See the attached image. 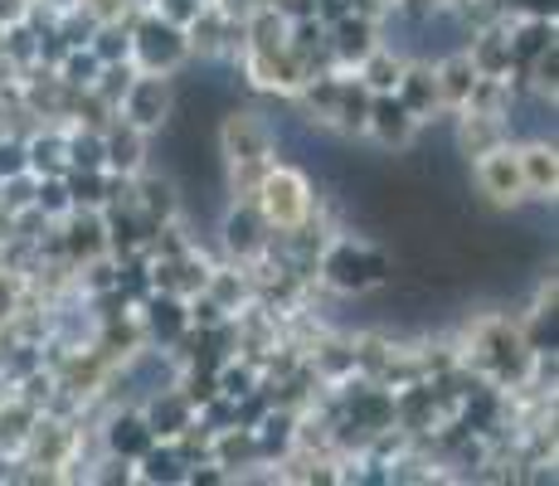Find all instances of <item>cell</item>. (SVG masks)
<instances>
[{"instance_id": "52a82bcc", "label": "cell", "mask_w": 559, "mask_h": 486, "mask_svg": "<svg viewBox=\"0 0 559 486\" xmlns=\"http://www.w3.org/2000/svg\"><path fill=\"white\" fill-rule=\"evenodd\" d=\"M176 79H180V73H146V69H136L132 88H127L122 103H117V117H127L132 127H142L146 137L160 132V127L176 117Z\"/></svg>"}, {"instance_id": "4316f807", "label": "cell", "mask_w": 559, "mask_h": 486, "mask_svg": "<svg viewBox=\"0 0 559 486\" xmlns=\"http://www.w3.org/2000/svg\"><path fill=\"white\" fill-rule=\"evenodd\" d=\"M132 79H136V63H132V59H122V63H103L98 79H93V93H98L107 107H117V103H122V93L132 88Z\"/></svg>"}, {"instance_id": "6da1fadb", "label": "cell", "mask_w": 559, "mask_h": 486, "mask_svg": "<svg viewBox=\"0 0 559 486\" xmlns=\"http://www.w3.org/2000/svg\"><path fill=\"white\" fill-rule=\"evenodd\" d=\"M253 204L267 229L287 234V229H302V224H311L321 214V190L307 166H297L293 156H273L253 186Z\"/></svg>"}, {"instance_id": "f546056e", "label": "cell", "mask_w": 559, "mask_h": 486, "mask_svg": "<svg viewBox=\"0 0 559 486\" xmlns=\"http://www.w3.org/2000/svg\"><path fill=\"white\" fill-rule=\"evenodd\" d=\"M186 317H190V327L214 331V327H219V321H229V311H224L219 301H214L210 292L200 287V292H190V297H186Z\"/></svg>"}, {"instance_id": "4fadbf2b", "label": "cell", "mask_w": 559, "mask_h": 486, "mask_svg": "<svg viewBox=\"0 0 559 486\" xmlns=\"http://www.w3.org/2000/svg\"><path fill=\"white\" fill-rule=\"evenodd\" d=\"M515 156H521V176H525V194H531V204H555V194H559L555 137H540V142H515Z\"/></svg>"}, {"instance_id": "30bf717a", "label": "cell", "mask_w": 559, "mask_h": 486, "mask_svg": "<svg viewBox=\"0 0 559 486\" xmlns=\"http://www.w3.org/2000/svg\"><path fill=\"white\" fill-rule=\"evenodd\" d=\"M136 321H142V331H146V345L170 351V345L180 341V331L190 327L186 297H180V292H166V287H152L142 301H136Z\"/></svg>"}, {"instance_id": "f35d334b", "label": "cell", "mask_w": 559, "mask_h": 486, "mask_svg": "<svg viewBox=\"0 0 559 486\" xmlns=\"http://www.w3.org/2000/svg\"><path fill=\"white\" fill-rule=\"evenodd\" d=\"M374 5H380V10H384V5H394V0H374Z\"/></svg>"}, {"instance_id": "7c38bea8", "label": "cell", "mask_w": 559, "mask_h": 486, "mask_svg": "<svg viewBox=\"0 0 559 486\" xmlns=\"http://www.w3.org/2000/svg\"><path fill=\"white\" fill-rule=\"evenodd\" d=\"M136 408H142V418H146V428H152V438H160V442H176L190 424H195V404L180 394V384L152 389V394H146Z\"/></svg>"}, {"instance_id": "44dd1931", "label": "cell", "mask_w": 559, "mask_h": 486, "mask_svg": "<svg viewBox=\"0 0 559 486\" xmlns=\"http://www.w3.org/2000/svg\"><path fill=\"white\" fill-rule=\"evenodd\" d=\"M404 54L400 49H390V45H374L370 54H365V59L356 63V83L365 93H394V83H400V73H404Z\"/></svg>"}, {"instance_id": "83f0119b", "label": "cell", "mask_w": 559, "mask_h": 486, "mask_svg": "<svg viewBox=\"0 0 559 486\" xmlns=\"http://www.w3.org/2000/svg\"><path fill=\"white\" fill-rule=\"evenodd\" d=\"M35 210L45 214V220H63V214L73 210L63 176H35Z\"/></svg>"}, {"instance_id": "7a4b0ae2", "label": "cell", "mask_w": 559, "mask_h": 486, "mask_svg": "<svg viewBox=\"0 0 559 486\" xmlns=\"http://www.w3.org/2000/svg\"><path fill=\"white\" fill-rule=\"evenodd\" d=\"M214 151L219 166H263L277 156V117L253 103H224L214 117Z\"/></svg>"}, {"instance_id": "8fae6325", "label": "cell", "mask_w": 559, "mask_h": 486, "mask_svg": "<svg viewBox=\"0 0 559 486\" xmlns=\"http://www.w3.org/2000/svg\"><path fill=\"white\" fill-rule=\"evenodd\" d=\"M146 166H152V137L112 112V122L103 127V170H112V176H136V170H146Z\"/></svg>"}, {"instance_id": "d6986e66", "label": "cell", "mask_w": 559, "mask_h": 486, "mask_svg": "<svg viewBox=\"0 0 559 486\" xmlns=\"http://www.w3.org/2000/svg\"><path fill=\"white\" fill-rule=\"evenodd\" d=\"M103 229H107V253L122 258V253L146 248V239H152L156 224H146L132 204H103Z\"/></svg>"}, {"instance_id": "484cf974", "label": "cell", "mask_w": 559, "mask_h": 486, "mask_svg": "<svg viewBox=\"0 0 559 486\" xmlns=\"http://www.w3.org/2000/svg\"><path fill=\"white\" fill-rule=\"evenodd\" d=\"M98 25H103V20L93 15V10L83 5V0H79V5H69V10H59V15H53V29H59V35H63V45H69V49L93 45V35H98Z\"/></svg>"}, {"instance_id": "9a60e30c", "label": "cell", "mask_w": 559, "mask_h": 486, "mask_svg": "<svg viewBox=\"0 0 559 486\" xmlns=\"http://www.w3.org/2000/svg\"><path fill=\"white\" fill-rule=\"evenodd\" d=\"M59 239L69 263H88V258L107 253V229H103V210H69L59 220Z\"/></svg>"}, {"instance_id": "8d00e7d4", "label": "cell", "mask_w": 559, "mask_h": 486, "mask_svg": "<svg viewBox=\"0 0 559 486\" xmlns=\"http://www.w3.org/2000/svg\"><path fill=\"white\" fill-rule=\"evenodd\" d=\"M49 10H69V5H79V0H45Z\"/></svg>"}, {"instance_id": "7402d4cb", "label": "cell", "mask_w": 559, "mask_h": 486, "mask_svg": "<svg viewBox=\"0 0 559 486\" xmlns=\"http://www.w3.org/2000/svg\"><path fill=\"white\" fill-rule=\"evenodd\" d=\"M63 151H69V170H103V127L63 122Z\"/></svg>"}, {"instance_id": "8992f818", "label": "cell", "mask_w": 559, "mask_h": 486, "mask_svg": "<svg viewBox=\"0 0 559 486\" xmlns=\"http://www.w3.org/2000/svg\"><path fill=\"white\" fill-rule=\"evenodd\" d=\"M214 248H219V258H229V263H243L249 268L258 253L267 248L273 239V229L263 224V214H258L253 200H224L219 204V220H214Z\"/></svg>"}, {"instance_id": "836d02e7", "label": "cell", "mask_w": 559, "mask_h": 486, "mask_svg": "<svg viewBox=\"0 0 559 486\" xmlns=\"http://www.w3.org/2000/svg\"><path fill=\"white\" fill-rule=\"evenodd\" d=\"M356 10V0H311V15L321 20V25H336L341 15H350Z\"/></svg>"}, {"instance_id": "ffe728a7", "label": "cell", "mask_w": 559, "mask_h": 486, "mask_svg": "<svg viewBox=\"0 0 559 486\" xmlns=\"http://www.w3.org/2000/svg\"><path fill=\"white\" fill-rule=\"evenodd\" d=\"M132 472L142 486H186V458H180L176 442H160V438L132 462Z\"/></svg>"}, {"instance_id": "74e56055", "label": "cell", "mask_w": 559, "mask_h": 486, "mask_svg": "<svg viewBox=\"0 0 559 486\" xmlns=\"http://www.w3.org/2000/svg\"><path fill=\"white\" fill-rule=\"evenodd\" d=\"M127 5H132V10H152V0H127Z\"/></svg>"}, {"instance_id": "d4e9b609", "label": "cell", "mask_w": 559, "mask_h": 486, "mask_svg": "<svg viewBox=\"0 0 559 486\" xmlns=\"http://www.w3.org/2000/svg\"><path fill=\"white\" fill-rule=\"evenodd\" d=\"M73 210H103L107 204V170H63Z\"/></svg>"}, {"instance_id": "3957f363", "label": "cell", "mask_w": 559, "mask_h": 486, "mask_svg": "<svg viewBox=\"0 0 559 486\" xmlns=\"http://www.w3.org/2000/svg\"><path fill=\"white\" fill-rule=\"evenodd\" d=\"M132 63L146 73H186L190 69L186 29L160 20L156 10H136L132 15Z\"/></svg>"}, {"instance_id": "603a6c76", "label": "cell", "mask_w": 559, "mask_h": 486, "mask_svg": "<svg viewBox=\"0 0 559 486\" xmlns=\"http://www.w3.org/2000/svg\"><path fill=\"white\" fill-rule=\"evenodd\" d=\"M88 49L98 54L103 63H122V59H132V15H122V20H103Z\"/></svg>"}, {"instance_id": "ac0fdd59", "label": "cell", "mask_w": 559, "mask_h": 486, "mask_svg": "<svg viewBox=\"0 0 559 486\" xmlns=\"http://www.w3.org/2000/svg\"><path fill=\"white\" fill-rule=\"evenodd\" d=\"M253 438H258V452H263L267 467H277L283 458H293V448H297V408L273 404L263 414V424L253 428Z\"/></svg>"}, {"instance_id": "1f68e13d", "label": "cell", "mask_w": 559, "mask_h": 486, "mask_svg": "<svg viewBox=\"0 0 559 486\" xmlns=\"http://www.w3.org/2000/svg\"><path fill=\"white\" fill-rule=\"evenodd\" d=\"M204 5H210V0H152L156 15H160V20H170V25H180V29H186Z\"/></svg>"}, {"instance_id": "ba28073f", "label": "cell", "mask_w": 559, "mask_h": 486, "mask_svg": "<svg viewBox=\"0 0 559 486\" xmlns=\"http://www.w3.org/2000/svg\"><path fill=\"white\" fill-rule=\"evenodd\" d=\"M418 132H424V122L408 112L400 97H394V93H370V112H365V142L380 146V151H414Z\"/></svg>"}, {"instance_id": "cb8c5ba5", "label": "cell", "mask_w": 559, "mask_h": 486, "mask_svg": "<svg viewBox=\"0 0 559 486\" xmlns=\"http://www.w3.org/2000/svg\"><path fill=\"white\" fill-rule=\"evenodd\" d=\"M98 69H103V59H98V54H93L88 45H79V49H69V54H63V59H59V69H53V73H59V83H63V88L83 93V88H93V79H98Z\"/></svg>"}, {"instance_id": "5bb4252c", "label": "cell", "mask_w": 559, "mask_h": 486, "mask_svg": "<svg viewBox=\"0 0 559 486\" xmlns=\"http://www.w3.org/2000/svg\"><path fill=\"white\" fill-rule=\"evenodd\" d=\"M394 97H400V103H404L424 127L433 122V117H448V112H443V103H438L433 63H428V59H408V63H404L400 83H394Z\"/></svg>"}, {"instance_id": "f1b7e54d", "label": "cell", "mask_w": 559, "mask_h": 486, "mask_svg": "<svg viewBox=\"0 0 559 486\" xmlns=\"http://www.w3.org/2000/svg\"><path fill=\"white\" fill-rule=\"evenodd\" d=\"M35 204V176L29 170H20V176H5L0 180V210L5 214H20Z\"/></svg>"}, {"instance_id": "9c48e42d", "label": "cell", "mask_w": 559, "mask_h": 486, "mask_svg": "<svg viewBox=\"0 0 559 486\" xmlns=\"http://www.w3.org/2000/svg\"><path fill=\"white\" fill-rule=\"evenodd\" d=\"M374 45H380V25H374V15L350 10V15H341L336 25H326V59H331L336 73H350Z\"/></svg>"}, {"instance_id": "e0dca14e", "label": "cell", "mask_w": 559, "mask_h": 486, "mask_svg": "<svg viewBox=\"0 0 559 486\" xmlns=\"http://www.w3.org/2000/svg\"><path fill=\"white\" fill-rule=\"evenodd\" d=\"M25 161L29 176H63L69 151H63V122H35L25 132Z\"/></svg>"}, {"instance_id": "d590c367", "label": "cell", "mask_w": 559, "mask_h": 486, "mask_svg": "<svg viewBox=\"0 0 559 486\" xmlns=\"http://www.w3.org/2000/svg\"><path fill=\"white\" fill-rule=\"evenodd\" d=\"M15 477H20V458L0 448V486H15Z\"/></svg>"}, {"instance_id": "d6a6232c", "label": "cell", "mask_w": 559, "mask_h": 486, "mask_svg": "<svg viewBox=\"0 0 559 486\" xmlns=\"http://www.w3.org/2000/svg\"><path fill=\"white\" fill-rule=\"evenodd\" d=\"M507 15H540V20H559V0H501Z\"/></svg>"}, {"instance_id": "5b68a950", "label": "cell", "mask_w": 559, "mask_h": 486, "mask_svg": "<svg viewBox=\"0 0 559 486\" xmlns=\"http://www.w3.org/2000/svg\"><path fill=\"white\" fill-rule=\"evenodd\" d=\"M317 287H326L331 297H365V292H374L370 268H365V239L346 229H331L317 253Z\"/></svg>"}, {"instance_id": "277c9868", "label": "cell", "mask_w": 559, "mask_h": 486, "mask_svg": "<svg viewBox=\"0 0 559 486\" xmlns=\"http://www.w3.org/2000/svg\"><path fill=\"white\" fill-rule=\"evenodd\" d=\"M467 166H472V186H477V194L497 214H515V210H525V204H531V194H525V176H521V156H515V142H501V146L481 151V156H472Z\"/></svg>"}, {"instance_id": "e575fe53", "label": "cell", "mask_w": 559, "mask_h": 486, "mask_svg": "<svg viewBox=\"0 0 559 486\" xmlns=\"http://www.w3.org/2000/svg\"><path fill=\"white\" fill-rule=\"evenodd\" d=\"M263 5H273V0H214V10H219V15H229V20H249L253 10H263Z\"/></svg>"}, {"instance_id": "4dcf8cb0", "label": "cell", "mask_w": 559, "mask_h": 486, "mask_svg": "<svg viewBox=\"0 0 559 486\" xmlns=\"http://www.w3.org/2000/svg\"><path fill=\"white\" fill-rule=\"evenodd\" d=\"M20 170H29V161H25V132H20V127H5V132H0V180L20 176Z\"/></svg>"}, {"instance_id": "2e32d148", "label": "cell", "mask_w": 559, "mask_h": 486, "mask_svg": "<svg viewBox=\"0 0 559 486\" xmlns=\"http://www.w3.org/2000/svg\"><path fill=\"white\" fill-rule=\"evenodd\" d=\"M428 63H433V83H438V103H443V112H457V107L467 103L472 83H477V69H472V59H467V45L438 54V59H428Z\"/></svg>"}]
</instances>
